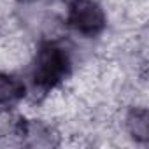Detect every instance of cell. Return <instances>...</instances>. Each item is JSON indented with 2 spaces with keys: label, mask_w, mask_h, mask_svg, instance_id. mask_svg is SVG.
<instances>
[{
  "label": "cell",
  "mask_w": 149,
  "mask_h": 149,
  "mask_svg": "<svg viewBox=\"0 0 149 149\" xmlns=\"http://www.w3.org/2000/svg\"><path fill=\"white\" fill-rule=\"evenodd\" d=\"M68 56L56 44H46L40 47L33 67V84L40 90H51L68 74Z\"/></svg>",
  "instance_id": "1"
},
{
  "label": "cell",
  "mask_w": 149,
  "mask_h": 149,
  "mask_svg": "<svg viewBox=\"0 0 149 149\" xmlns=\"http://www.w3.org/2000/svg\"><path fill=\"white\" fill-rule=\"evenodd\" d=\"M68 25L81 35H98L105 28L104 9L93 0H74L68 9Z\"/></svg>",
  "instance_id": "2"
},
{
  "label": "cell",
  "mask_w": 149,
  "mask_h": 149,
  "mask_svg": "<svg viewBox=\"0 0 149 149\" xmlns=\"http://www.w3.org/2000/svg\"><path fill=\"white\" fill-rule=\"evenodd\" d=\"M25 97V84L16 76L0 74V105L9 107Z\"/></svg>",
  "instance_id": "3"
},
{
  "label": "cell",
  "mask_w": 149,
  "mask_h": 149,
  "mask_svg": "<svg viewBox=\"0 0 149 149\" xmlns=\"http://www.w3.org/2000/svg\"><path fill=\"white\" fill-rule=\"evenodd\" d=\"M126 128L137 140H147L149 137V121L146 109H133L126 116Z\"/></svg>",
  "instance_id": "4"
}]
</instances>
